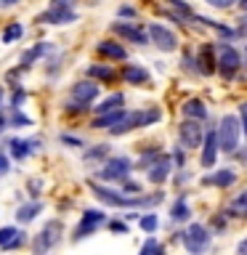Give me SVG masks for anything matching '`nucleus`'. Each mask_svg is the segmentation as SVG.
<instances>
[{"label": "nucleus", "mask_w": 247, "mask_h": 255, "mask_svg": "<svg viewBox=\"0 0 247 255\" xmlns=\"http://www.w3.org/2000/svg\"><path fill=\"white\" fill-rule=\"evenodd\" d=\"M181 242L189 250V255H202V253H207V247H210L213 234L207 226H202V223H191L186 231H181Z\"/></svg>", "instance_id": "obj_1"}, {"label": "nucleus", "mask_w": 247, "mask_h": 255, "mask_svg": "<svg viewBox=\"0 0 247 255\" xmlns=\"http://www.w3.org/2000/svg\"><path fill=\"white\" fill-rule=\"evenodd\" d=\"M215 130H218L221 151H226V154H234V149L239 146V133H242V128H239L237 115H223Z\"/></svg>", "instance_id": "obj_2"}, {"label": "nucleus", "mask_w": 247, "mask_h": 255, "mask_svg": "<svg viewBox=\"0 0 247 255\" xmlns=\"http://www.w3.org/2000/svg\"><path fill=\"white\" fill-rule=\"evenodd\" d=\"M130 170H133V165L127 157H112L107 159L104 170H99V178L109 181V183H125V181H130Z\"/></svg>", "instance_id": "obj_3"}, {"label": "nucleus", "mask_w": 247, "mask_h": 255, "mask_svg": "<svg viewBox=\"0 0 247 255\" xmlns=\"http://www.w3.org/2000/svg\"><path fill=\"white\" fill-rule=\"evenodd\" d=\"M239 67H242V56H239V51L229 43H221L218 45V69H221V75L226 80H231L237 75Z\"/></svg>", "instance_id": "obj_4"}, {"label": "nucleus", "mask_w": 247, "mask_h": 255, "mask_svg": "<svg viewBox=\"0 0 247 255\" xmlns=\"http://www.w3.org/2000/svg\"><path fill=\"white\" fill-rule=\"evenodd\" d=\"M205 128H202V120H186V123H181L178 125V135H181V141H183V146H189V149H202V143H205Z\"/></svg>", "instance_id": "obj_5"}, {"label": "nucleus", "mask_w": 247, "mask_h": 255, "mask_svg": "<svg viewBox=\"0 0 247 255\" xmlns=\"http://www.w3.org/2000/svg\"><path fill=\"white\" fill-rule=\"evenodd\" d=\"M104 221H107V213L99 210V207H88V210H83V221H80L77 229H75V239H85V237L96 234V229H99Z\"/></svg>", "instance_id": "obj_6"}, {"label": "nucleus", "mask_w": 247, "mask_h": 255, "mask_svg": "<svg viewBox=\"0 0 247 255\" xmlns=\"http://www.w3.org/2000/svg\"><path fill=\"white\" fill-rule=\"evenodd\" d=\"M59 239H61V223H59V221H51V223H45L43 231H40V234L35 237L32 247H35L37 255H43V253L51 250V247L59 245Z\"/></svg>", "instance_id": "obj_7"}, {"label": "nucleus", "mask_w": 247, "mask_h": 255, "mask_svg": "<svg viewBox=\"0 0 247 255\" xmlns=\"http://www.w3.org/2000/svg\"><path fill=\"white\" fill-rule=\"evenodd\" d=\"M149 37H151V43L165 53H173L175 48H178V37H175L167 27H162V24H149Z\"/></svg>", "instance_id": "obj_8"}, {"label": "nucleus", "mask_w": 247, "mask_h": 255, "mask_svg": "<svg viewBox=\"0 0 247 255\" xmlns=\"http://www.w3.org/2000/svg\"><path fill=\"white\" fill-rule=\"evenodd\" d=\"M221 151V143H218V130H207L205 133V143H202V157H199V162H202V167H210L215 165V157H218Z\"/></svg>", "instance_id": "obj_9"}, {"label": "nucleus", "mask_w": 247, "mask_h": 255, "mask_svg": "<svg viewBox=\"0 0 247 255\" xmlns=\"http://www.w3.org/2000/svg\"><path fill=\"white\" fill-rule=\"evenodd\" d=\"M99 96V83L96 80H80L72 85V101L77 104H93V99Z\"/></svg>", "instance_id": "obj_10"}, {"label": "nucleus", "mask_w": 247, "mask_h": 255, "mask_svg": "<svg viewBox=\"0 0 247 255\" xmlns=\"http://www.w3.org/2000/svg\"><path fill=\"white\" fill-rule=\"evenodd\" d=\"M37 21L40 24H72V21H77V13L72 11V8H56V5H51L45 13L37 16Z\"/></svg>", "instance_id": "obj_11"}, {"label": "nucleus", "mask_w": 247, "mask_h": 255, "mask_svg": "<svg viewBox=\"0 0 247 255\" xmlns=\"http://www.w3.org/2000/svg\"><path fill=\"white\" fill-rule=\"evenodd\" d=\"M215 64H218V48H215V45H202V48H199V53H197V72H202V75H213Z\"/></svg>", "instance_id": "obj_12"}, {"label": "nucleus", "mask_w": 247, "mask_h": 255, "mask_svg": "<svg viewBox=\"0 0 247 255\" xmlns=\"http://www.w3.org/2000/svg\"><path fill=\"white\" fill-rule=\"evenodd\" d=\"M112 32H115V35H120V37H125V40H130V43H135V45H146V43H149V37L143 35L138 27H133V24L115 21V24H112Z\"/></svg>", "instance_id": "obj_13"}, {"label": "nucleus", "mask_w": 247, "mask_h": 255, "mask_svg": "<svg viewBox=\"0 0 247 255\" xmlns=\"http://www.w3.org/2000/svg\"><path fill=\"white\" fill-rule=\"evenodd\" d=\"M170 170H173V159L165 157V154H159L157 162L149 165V181L151 183H165L167 175H170Z\"/></svg>", "instance_id": "obj_14"}, {"label": "nucleus", "mask_w": 247, "mask_h": 255, "mask_svg": "<svg viewBox=\"0 0 247 255\" xmlns=\"http://www.w3.org/2000/svg\"><path fill=\"white\" fill-rule=\"evenodd\" d=\"M123 77H125L127 85H149L151 83L149 69H143L141 64H127L125 72H123Z\"/></svg>", "instance_id": "obj_15"}, {"label": "nucleus", "mask_w": 247, "mask_h": 255, "mask_svg": "<svg viewBox=\"0 0 247 255\" xmlns=\"http://www.w3.org/2000/svg\"><path fill=\"white\" fill-rule=\"evenodd\" d=\"M21 242H24L21 229H16V226H3L0 229V250H16Z\"/></svg>", "instance_id": "obj_16"}, {"label": "nucleus", "mask_w": 247, "mask_h": 255, "mask_svg": "<svg viewBox=\"0 0 247 255\" xmlns=\"http://www.w3.org/2000/svg\"><path fill=\"white\" fill-rule=\"evenodd\" d=\"M96 51L101 56H109V59H117V61H125L127 59V51L120 43H112V40H99V45H96Z\"/></svg>", "instance_id": "obj_17"}, {"label": "nucleus", "mask_w": 247, "mask_h": 255, "mask_svg": "<svg viewBox=\"0 0 247 255\" xmlns=\"http://www.w3.org/2000/svg\"><path fill=\"white\" fill-rule=\"evenodd\" d=\"M234 181H237V173L231 170V167H221V170H215L210 175V178H205V183H213V186H218V189H229Z\"/></svg>", "instance_id": "obj_18"}, {"label": "nucleus", "mask_w": 247, "mask_h": 255, "mask_svg": "<svg viewBox=\"0 0 247 255\" xmlns=\"http://www.w3.org/2000/svg\"><path fill=\"white\" fill-rule=\"evenodd\" d=\"M48 51H53V48H51V43H45V40H43V43H37L35 48H29V51L21 56V69H29L32 64H35L40 56H45Z\"/></svg>", "instance_id": "obj_19"}, {"label": "nucleus", "mask_w": 247, "mask_h": 255, "mask_svg": "<svg viewBox=\"0 0 247 255\" xmlns=\"http://www.w3.org/2000/svg\"><path fill=\"white\" fill-rule=\"evenodd\" d=\"M181 112H183V117H191V120H205L207 117V107H205V101H199V99H189L181 107Z\"/></svg>", "instance_id": "obj_20"}, {"label": "nucleus", "mask_w": 247, "mask_h": 255, "mask_svg": "<svg viewBox=\"0 0 247 255\" xmlns=\"http://www.w3.org/2000/svg\"><path fill=\"white\" fill-rule=\"evenodd\" d=\"M127 109H115V112H107V115H99L93 120V128H101V130H109V128H115L120 120H123Z\"/></svg>", "instance_id": "obj_21"}, {"label": "nucleus", "mask_w": 247, "mask_h": 255, "mask_svg": "<svg viewBox=\"0 0 247 255\" xmlns=\"http://www.w3.org/2000/svg\"><path fill=\"white\" fill-rule=\"evenodd\" d=\"M170 218H173L175 223H183V221L191 218V210H189V205H186V194H181V197L173 202V207H170Z\"/></svg>", "instance_id": "obj_22"}, {"label": "nucleus", "mask_w": 247, "mask_h": 255, "mask_svg": "<svg viewBox=\"0 0 247 255\" xmlns=\"http://www.w3.org/2000/svg\"><path fill=\"white\" fill-rule=\"evenodd\" d=\"M123 104H125V96L123 93H112L109 99H104L99 107H93L96 115H107V112H115V109H123Z\"/></svg>", "instance_id": "obj_23"}, {"label": "nucleus", "mask_w": 247, "mask_h": 255, "mask_svg": "<svg viewBox=\"0 0 247 255\" xmlns=\"http://www.w3.org/2000/svg\"><path fill=\"white\" fill-rule=\"evenodd\" d=\"M40 210H43V202H27V205H21L19 210H16V221H19V223H29V221L37 218Z\"/></svg>", "instance_id": "obj_24"}, {"label": "nucleus", "mask_w": 247, "mask_h": 255, "mask_svg": "<svg viewBox=\"0 0 247 255\" xmlns=\"http://www.w3.org/2000/svg\"><path fill=\"white\" fill-rule=\"evenodd\" d=\"M8 151H11L13 159H27L29 151H32V143L21 141V138H11V141H8Z\"/></svg>", "instance_id": "obj_25"}, {"label": "nucleus", "mask_w": 247, "mask_h": 255, "mask_svg": "<svg viewBox=\"0 0 247 255\" xmlns=\"http://www.w3.org/2000/svg\"><path fill=\"white\" fill-rule=\"evenodd\" d=\"M88 77L101 80V83H112V80H115V69L104 67V64H91V67H88Z\"/></svg>", "instance_id": "obj_26"}, {"label": "nucleus", "mask_w": 247, "mask_h": 255, "mask_svg": "<svg viewBox=\"0 0 247 255\" xmlns=\"http://www.w3.org/2000/svg\"><path fill=\"white\" fill-rule=\"evenodd\" d=\"M21 35H24V27H21L19 21H11V24L3 29V43H16Z\"/></svg>", "instance_id": "obj_27"}, {"label": "nucleus", "mask_w": 247, "mask_h": 255, "mask_svg": "<svg viewBox=\"0 0 247 255\" xmlns=\"http://www.w3.org/2000/svg\"><path fill=\"white\" fill-rule=\"evenodd\" d=\"M229 215H247V191H245V194H239L234 202H231Z\"/></svg>", "instance_id": "obj_28"}, {"label": "nucleus", "mask_w": 247, "mask_h": 255, "mask_svg": "<svg viewBox=\"0 0 247 255\" xmlns=\"http://www.w3.org/2000/svg\"><path fill=\"white\" fill-rule=\"evenodd\" d=\"M138 223H141V229L143 231H157V226H159V218H157V213H146V215H141L138 218Z\"/></svg>", "instance_id": "obj_29"}, {"label": "nucleus", "mask_w": 247, "mask_h": 255, "mask_svg": "<svg viewBox=\"0 0 247 255\" xmlns=\"http://www.w3.org/2000/svg\"><path fill=\"white\" fill-rule=\"evenodd\" d=\"M107 154H109V146H107V143H99V146H91L85 151V162H93V159H101Z\"/></svg>", "instance_id": "obj_30"}, {"label": "nucleus", "mask_w": 247, "mask_h": 255, "mask_svg": "<svg viewBox=\"0 0 247 255\" xmlns=\"http://www.w3.org/2000/svg\"><path fill=\"white\" fill-rule=\"evenodd\" d=\"M159 250H162V245H159L157 239L151 237V239H146V242H143V247H141V253H138V255H157Z\"/></svg>", "instance_id": "obj_31"}, {"label": "nucleus", "mask_w": 247, "mask_h": 255, "mask_svg": "<svg viewBox=\"0 0 247 255\" xmlns=\"http://www.w3.org/2000/svg\"><path fill=\"white\" fill-rule=\"evenodd\" d=\"M123 191H125L127 197H138L141 191H143V186H141L138 181H135V183H133V181H125V183H123Z\"/></svg>", "instance_id": "obj_32"}, {"label": "nucleus", "mask_w": 247, "mask_h": 255, "mask_svg": "<svg viewBox=\"0 0 247 255\" xmlns=\"http://www.w3.org/2000/svg\"><path fill=\"white\" fill-rule=\"evenodd\" d=\"M205 3L213 5V8H218V11H226V8H231L237 0H205Z\"/></svg>", "instance_id": "obj_33"}, {"label": "nucleus", "mask_w": 247, "mask_h": 255, "mask_svg": "<svg viewBox=\"0 0 247 255\" xmlns=\"http://www.w3.org/2000/svg\"><path fill=\"white\" fill-rule=\"evenodd\" d=\"M170 5H173V8H178L181 16H191V8L183 3V0H170Z\"/></svg>", "instance_id": "obj_34"}, {"label": "nucleus", "mask_w": 247, "mask_h": 255, "mask_svg": "<svg viewBox=\"0 0 247 255\" xmlns=\"http://www.w3.org/2000/svg\"><path fill=\"white\" fill-rule=\"evenodd\" d=\"M61 143H67V146H83V141H80L77 135H69V133L61 135Z\"/></svg>", "instance_id": "obj_35"}, {"label": "nucleus", "mask_w": 247, "mask_h": 255, "mask_svg": "<svg viewBox=\"0 0 247 255\" xmlns=\"http://www.w3.org/2000/svg\"><path fill=\"white\" fill-rule=\"evenodd\" d=\"M109 229H112V231H117V234H127V223H123V221H112V223H109Z\"/></svg>", "instance_id": "obj_36"}, {"label": "nucleus", "mask_w": 247, "mask_h": 255, "mask_svg": "<svg viewBox=\"0 0 247 255\" xmlns=\"http://www.w3.org/2000/svg\"><path fill=\"white\" fill-rule=\"evenodd\" d=\"M239 115H242V128H245V135H247V101L239 104Z\"/></svg>", "instance_id": "obj_37"}, {"label": "nucleus", "mask_w": 247, "mask_h": 255, "mask_svg": "<svg viewBox=\"0 0 247 255\" xmlns=\"http://www.w3.org/2000/svg\"><path fill=\"white\" fill-rule=\"evenodd\" d=\"M173 162L178 165V167H183V151H181V146L173 149Z\"/></svg>", "instance_id": "obj_38"}, {"label": "nucleus", "mask_w": 247, "mask_h": 255, "mask_svg": "<svg viewBox=\"0 0 247 255\" xmlns=\"http://www.w3.org/2000/svg\"><path fill=\"white\" fill-rule=\"evenodd\" d=\"M77 0H51V5H56V8H72Z\"/></svg>", "instance_id": "obj_39"}, {"label": "nucleus", "mask_w": 247, "mask_h": 255, "mask_svg": "<svg viewBox=\"0 0 247 255\" xmlns=\"http://www.w3.org/2000/svg\"><path fill=\"white\" fill-rule=\"evenodd\" d=\"M11 170V162H8V154H0V175Z\"/></svg>", "instance_id": "obj_40"}, {"label": "nucleus", "mask_w": 247, "mask_h": 255, "mask_svg": "<svg viewBox=\"0 0 247 255\" xmlns=\"http://www.w3.org/2000/svg\"><path fill=\"white\" fill-rule=\"evenodd\" d=\"M237 255H247V237L237 245Z\"/></svg>", "instance_id": "obj_41"}, {"label": "nucleus", "mask_w": 247, "mask_h": 255, "mask_svg": "<svg viewBox=\"0 0 247 255\" xmlns=\"http://www.w3.org/2000/svg\"><path fill=\"white\" fill-rule=\"evenodd\" d=\"M120 13H123V16H135V11H133V8H130V5H125V8H120Z\"/></svg>", "instance_id": "obj_42"}, {"label": "nucleus", "mask_w": 247, "mask_h": 255, "mask_svg": "<svg viewBox=\"0 0 247 255\" xmlns=\"http://www.w3.org/2000/svg\"><path fill=\"white\" fill-rule=\"evenodd\" d=\"M5 125H11V123H8V117H5V115H0V133L5 130Z\"/></svg>", "instance_id": "obj_43"}, {"label": "nucleus", "mask_w": 247, "mask_h": 255, "mask_svg": "<svg viewBox=\"0 0 247 255\" xmlns=\"http://www.w3.org/2000/svg\"><path fill=\"white\" fill-rule=\"evenodd\" d=\"M16 3H19V0H0V5H3V8L5 5H16Z\"/></svg>", "instance_id": "obj_44"}, {"label": "nucleus", "mask_w": 247, "mask_h": 255, "mask_svg": "<svg viewBox=\"0 0 247 255\" xmlns=\"http://www.w3.org/2000/svg\"><path fill=\"white\" fill-rule=\"evenodd\" d=\"M0 107H3V85H0Z\"/></svg>", "instance_id": "obj_45"}, {"label": "nucleus", "mask_w": 247, "mask_h": 255, "mask_svg": "<svg viewBox=\"0 0 247 255\" xmlns=\"http://www.w3.org/2000/svg\"><path fill=\"white\" fill-rule=\"evenodd\" d=\"M239 5H242V8H245V11H247V0H239Z\"/></svg>", "instance_id": "obj_46"}, {"label": "nucleus", "mask_w": 247, "mask_h": 255, "mask_svg": "<svg viewBox=\"0 0 247 255\" xmlns=\"http://www.w3.org/2000/svg\"><path fill=\"white\" fill-rule=\"evenodd\" d=\"M157 255H165V250H159V253H157Z\"/></svg>", "instance_id": "obj_47"}, {"label": "nucleus", "mask_w": 247, "mask_h": 255, "mask_svg": "<svg viewBox=\"0 0 247 255\" xmlns=\"http://www.w3.org/2000/svg\"><path fill=\"white\" fill-rule=\"evenodd\" d=\"M245 61H247V48H245Z\"/></svg>", "instance_id": "obj_48"}, {"label": "nucleus", "mask_w": 247, "mask_h": 255, "mask_svg": "<svg viewBox=\"0 0 247 255\" xmlns=\"http://www.w3.org/2000/svg\"><path fill=\"white\" fill-rule=\"evenodd\" d=\"M245 21H247V16H245Z\"/></svg>", "instance_id": "obj_49"}]
</instances>
